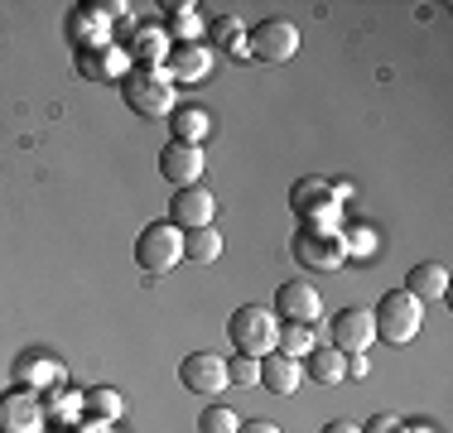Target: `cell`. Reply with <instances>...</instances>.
I'll list each match as a JSON object with an SVG mask.
<instances>
[{
    "label": "cell",
    "mask_w": 453,
    "mask_h": 433,
    "mask_svg": "<svg viewBox=\"0 0 453 433\" xmlns=\"http://www.w3.org/2000/svg\"><path fill=\"white\" fill-rule=\"evenodd\" d=\"M362 433H401V419H391V414H376L372 424H366Z\"/></svg>",
    "instance_id": "cell-27"
},
{
    "label": "cell",
    "mask_w": 453,
    "mask_h": 433,
    "mask_svg": "<svg viewBox=\"0 0 453 433\" xmlns=\"http://www.w3.org/2000/svg\"><path fill=\"white\" fill-rule=\"evenodd\" d=\"M236 429H242V419H236L226 405H208L198 414V433H236Z\"/></svg>",
    "instance_id": "cell-23"
},
{
    "label": "cell",
    "mask_w": 453,
    "mask_h": 433,
    "mask_svg": "<svg viewBox=\"0 0 453 433\" xmlns=\"http://www.w3.org/2000/svg\"><path fill=\"white\" fill-rule=\"evenodd\" d=\"M212 212H218V198H212L203 183H193V188H179L174 202H169V222H174L179 232H198V226H212Z\"/></svg>",
    "instance_id": "cell-12"
},
{
    "label": "cell",
    "mask_w": 453,
    "mask_h": 433,
    "mask_svg": "<svg viewBox=\"0 0 453 433\" xmlns=\"http://www.w3.org/2000/svg\"><path fill=\"white\" fill-rule=\"evenodd\" d=\"M289 208H295V216H304L309 226H333V216H338V193L323 179H299L295 188H289Z\"/></svg>",
    "instance_id": "cell-8"
},
{
    "label": "cell",
    "mask_w": 453,
    "mask_h": 433,
    "mask_svg": "<svg viewBox=\"0 0 453 433\" xmlns=\"http://www.w3.org/2000/svg\"><path fill=\"white\" fill-rule=\"evenodd\" d=\"M159 173H165L174 188H193V183H203V149L169 140V145L159 149Z\"/></svg>",
    "instance_id": "cell-13"
},
{
    "label": "cell",
    "mask_w": 453,
    "mask_h": 433,
    "mask_svg": "<svg viewBox=\"0 0 453 433\" xmlns=\"http://www.w3.org/2000/svg\"><path fill=\"white\" fill-rule=\"evenodd\" d=\"M261 385L271 390V395H295V390L304 385V366L285 352L280 356L271 352V356H261Z\"/></svg>",
    "instance_id": "cell-14"
},
{
    "label": "cell",
    "mask_w": 453,
    "mask_h": 433,
    "mask_svg": "<svg viewBox=\"0 0 453 433\" xmlns=\"http://www.w3.org/2000/svg\"><path fill=\"white\" fill-rule=\"evenodd\" d=\"M372 318H376V338H386L391 346H405V342L419 338V328H425V303L410 299L405 289H391V294L372 308Z\"/></svg>",
    "instance_id": "cell-3"
},
{
    "label": "cell",
    "mask_w": 453,
    "mask_h": 433,
    "mask_svg": "<svg viewBox=\"0 0 453 433\" xmlns=\"http://www.w3.org/2000/svg\"><path fill=\"white\" fill-rule=\"evenodd\" d=\"M183 260V232L174 222H150L145 232L135 236V265L145 270V275H169Z\"/></svg>",
    "instance_id": "cell-4"
},
{
    "label": "cell",
    "mask_w": 453,
    "mask_h": 433,
    "mask_svg": "<svg viewBox=\"0 0 453 433\" xmlns=\"http://www.w3.org/2000/svg\"><path fill=\"white\" fill-rule=\"evenodd\" d=\"M121 102L131 106L140 121H159V116H174V82L169 72H159L155 63H140L121 78Z\"/></svg>",
    "instance_id": "cell-1"
},
{
    "label": "cell",
    "mask_w": 453,
    "mask_h": 433,
    "mask_svg": "<svg viewBox=\"0 0 453 433\" xmlns=\"http://www.w3.org/2000/svg\"><path fill=\"white\" fill-rule=\"evenodd\" d=\"M179 381L193 390V395H222L226 385V361L222 356H212V352H188L179 361Z\"/></svg>",
    "instance_id": "cell-11"
},
{
    "label": "cell",
    "mask_w": 453,
    "mask_h": 433,
    "mask_svg": "<svg viewBox=\"0 0 453 433\" xmlns=\"http://www.w3.org/2000/svg\"><path fill=\"white\" fill-rule=\"evenodd\" d=\"M405 294L419 299V303L444 299V294H449V270L439 265V260H425V265H415V270L405 275Z\"/></svg>",
    "instance_id": "cell-15"
},
{
    "label": "cell",
    "mask_w": 453,
    "mask_h": 433,
    "mask_svg": "<svg viewBox=\"0 0 453 433\" xmlns=\"http://www.w3.org/2000/svg\"><path fill=\"white\" fill-rule=\"evenodd\" d=\"M299 366H304V376L314 385H342V381H348V356L333 352V346H314L309 361H299Z\"/></svg>",
    "instance_id": "cell-16"
},
{
    "label": "cell",
    "mask_w": 453,
    "mask_h": 433,
    "mask_svg": "<svg viewBox=\"0 0 453 433\" xmlns=\"http://www.w3.org/2000/svg\"><path fill=\"white\" fill-rule=\"evenodd\" d=\"M236 433H285L280 424H271V419H242V429Z\"/></svg>",
    "instance_id": "cell-28"
},
{
    "label": "cell",
    "mask_w": 453,
    "mask_h": 433,
    "mask_svg": "<svg viewBox=\"0 0 453 433\" xmlns=\"http://www.w3.org/2000/svg\"><path fill=\"white\" fill-rule=\"evenodd\" d=\"M140 53H145V58H165V53H169V39L159 34V29H155V34H140Z\"/></svg>",
    "instance_id": "cell-26"
},
{
    "label": "cell",
    "mask_w": 453,
    "mask_h": 433,
    "mask_svg": "<svg viewBox=\"0 0 453 433\" xmlns=\"http://www.w3.org/2000/svg\"><path fill=\"white\" fill-rule=\"evenodd\" d=\"M366 371H372V366H366V356H348V376H357V381H362Z\"/></svg>",
    "instance_id": "cell-30"
},
{
    "label": "cell",
    "mask_w": 453,
    "mask_h": 433,
    "mask_svg": "<svg viewBox=\"0 0 453 433\" xmlns=\"http://www.w3.org/2000/svg\"><path fill=\"white\" fill-rule=\"evenodd\" d=\"M295 260L309 270H342L348 265V236H338L333 226H304L295 236Z\"/></svg>",
    "instance_id": "cell-5"
},
{
    "label": "cell",
    "mask_w": 453,
    "mask_h": 433,
    "mask_svg": "<svg viewBox=\"0 0 453 433\" xmlns=\"http://www.w3.org/2000/svg\"><path fill=\"white\" fill-rule=\"evenodd\" d=\"M319 313H323V299H319V289L309 285V279H289V285L275 289V318L299 323V328H314Z\"/></svg>",
    "instance_id": "cell-10"
},
{
    "label": "cell",
    "mask_w": 453,
    "mask_h": 433,
    "mask_svg": "<svg viewBox=\"0 0 453 433\" xmlns=\"http://www.w3.org/2000/svg\"><path fill=\"white\" fill-rule=\"evenodd\" d=\"M88 409H92L96 419H116L126 409V399H121V390L102 385V390H92V395H88Z\"/></svg>",
    "instance_id": "cell-24"
},
{
    "label": "cell",
    "mask_w": 453,
    "mask_h": 433,
    "mask_svg": "<svg viewBox=\"0 0 453 433\" xmlns=\"http://www.w3.org/2000/svg\"><path fill=\"white\" fill-rule=\"evenodd\" d=\"M328 338H333V352H342V356H366V346L376 342V318H372V308H342L338 318L328 323Z\"/></svg>",
    "instance_id": "cell-9"
},
{
    "label": "cell",
    "mask_w": 453,
    "mask_h": 433,
    "mask_svg": "<svg viewBox=\"0 0 453 433\" xmlns=\"http://www.w3.org/2000/svg\"><path fill=\"white\" fill-rule=\"evenodd\" d=\"M222 255V236L218 226H198V232H183V260L193 265H212Z\"/></svg>",
    "instance_id": "cell-19"
},
{
    "label": "cell",
    "mask_w": 453,
    "mask_h": 433,
    "mask_svg": "<svg viewBox=\"0 0 453 433\" xmlns=\"http://www.w3.org/2000/svg\"><path fill=\"white\" fill-rule=\"evenodd\" d=\"M49 424V409L39 399V390L15 385L0 395V433H44Z\"/></svg>",
    "instance_id": "cell-6"
},
{
    "label": "cell",
    "mask_w": 453,
    "mask_h": 433,
    "mask_svg": "<svg viewBox=\"0 0 453 433\" xmlns=\"http://www.w3.org/2000/svg\"><path fill=\"white\" fill-rule=\"evenodd\" d=\"M169 121H174V140H179V145H203L208 130H212V116L203 111V106H179Z\"/></svg>",
    "instance_id": "cell-18"
},
{
    "label": "cell",
    "mask_w": 453,
    "mask_h": 433,
    "mask_svg": "<svg viewBox=\"0 0 453 433\" xmlns=\"http://www.w3.org/2000/svg\"><path fill=\"white\" fill-rule=\"evenodd\" d=\"M226 338H232L236 356L261 361V356H271L275 342H280V318L265 303H242V308L232 313V323H226Z\"/></svg>",
    "instance_id": "cell-2"
},
{
    "label": "cell",
    "mask_w": 453,
    "mask_h": 433,
    "mask_svg": "<svg viewBox=\"0 0 453 433\" xmlns=\"http://www.w3.org/2000/svg\"><path fill=\"white\" fill-rule=\"evenodd\" d=\"M15 376H19V385H29V390H35V385H49V381H58V366H53V361H44L39 352H29L25 361L15 366Z\"/></svg>",
    "instance_id": "cell-20"
},
{
    "label": "cell",
    "mask_w": 453,
    "mask_h": 433,
    "mask_svg": "<svg viewBox=\"0 0 453 433\" xmlns=\"http://www.w3.org/2000/svg\"><path fill=\"white\" fill-rule=\"evenodd\" d=\"M212 43L226 49V53H246V29L236 25L232 15H218V19H212Z\"/></svg>",
    "instance_id": "cell-22"
},
{
    "label": "cell",
    "mask_w": 453,
    "mask_h": 433,
    "mask_svg": "<svg viewBox=\"0 0 453 433\" xmlns=\"http://www.w3.org/2000/svg\"><path fill=\"white\" fill-rule=\"evenodd\" d=\"M226 381H232V385H261V361H251V356L232 361V366H226Z\"/></svg>",
    "instance_id": "cell-25"
},
{
    "label": "cell",
    "mask_w": 453,
    "mask_h": 433,
    "mask_svg": "<svg viewBox=\"0 0 453 433\" xmlns=\"http://www.w3.org/2000/svg\"><path fill=\"white\" fill-rule=\"evenodd\" d=\"M208 68H212L208 49H193V43L169 49V82H198V78H208Z\"/></svg>",
    "instance_id": "cell-17"
},
{
    "label": "cell",
    "mask_w": 453,
    "mask_h": 433,
    "mask_svg": "<svg viewBox=\"0 0 453 433\" xmlns=\"http://www.w3.org/2000/svg\"><path fill=\"white\" fill-rule=\"evenodd\" d=\"M280 352H285V356H295V361H299V356H309V352H314V328H299V323H285V328H280Z\"/></svg>",
    "instance_id": "cell-21"
},
{
    "label": "cell",
    "mask_w": 453,
    "mask_h": 433,
    "mask_svg": "<svg viewBox=\"0 0 453 433\" xmlns=\"http://www.w3.org/2000/svg\"><path fill=\"white\" fill-rule=\"evenodd\" d=\"M319 433H362L357 424H348V419H333V424H323Z\"/></svg>",
    "instance_id": "cell-29"
},
{
    "label": "cell",
    "mask_w": 453,
    "mask_h": 433,
    "mask_svg": "<svg viewBox=\"0 0 453 433\" xmlns=\"http://www.w3.org/2000/svg\"><path fill=\"white\" fill-rule=\"evenodd\" d=\"M246 53L261 63H289L299 53V29L289 19H261V25L246 34Z\"/></svg>",
    "instance_id": "cell-7"
}]
</instances>
